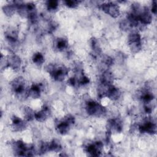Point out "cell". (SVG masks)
<instances>
[{"instance_id":"1","label":"cell","mask_w":157,"mask_h":157,"mask_svg":"<svg viewBox=\"0 0 157 157\" xmlns=\"http://www.w3.org/2000/svg\"><path fill=\"white\" fill-rule=\"evenodd\" d=\"M11 89L15 96L20 99H25L29 97L28 89L26 88L25 80L20 76L14 78L10 83Z\"/></svg>"},{"instance_id":"2","label":"cell","mask_w":157,"mask_h":157,"mask_svg":"<svg viewBox=\"0 0 157 157\" xmlns=\"http://www.w3.org/2000/svg\"><path fill=\"white\" fill-rule=\"evenodd\" d=\"M46 71L51 78L57 82H62L67 75L69 69L64 65L49 64L46 66Z\"/></svg>"},{"instance_id":"3","label":"cell","mask_w":157,"mask_h":157,"mask_svg":"<svg viewBox=\"0 0 157 157\" xmlns=\"http://www.w3.org/2000/svg\"><path fill=\"white\" fill-rule=\"evenodd\" d=\"M12 147L17 156H31L34 155L35 148L34 146L26 144L21 140L14 141L12 144Z\"/></svg>"},{"instance_id":"4","label":"cell","mask_w":157,"mask_h":157,"mask_svg":"<svg viewBox=\"0 0 157 157\" xmlns=\"http://www.w3.org/2000/svg\"><path fill=\"white\" fill-rule=\"evenodd\" d=\"M85 110L90 116L94 117H103L107 112L105 107L93 100H89L86 102Z\"/></svg>"},{"instance_id":"5","label":"cell","mask_w":157,"mask_h":157,"mask_svg":"<svg viewBox=\"0 0 157 157\" xmlns=\"http://www.w3.org/2000/svg\"><path fill=\"white\" fill-rule=\"evenodd\" d=\"M74 123V117L71 114H67L62 120L58 121L56 125V130L59 134L61 135H66L69 132L71 126Z\"/></svg>"},{"instance_id":"6","label":"cell","mask_w":157,"mask_h":157,"mask_svg":"<svg viewBox=\"0 0 157 157\" xmlns=\"http://www.w3.org/2000/svg\"><path fill=\"white\" fill-rule=\"evenodd\" d=\"M128 45L132 53H138L142 49V38L137 31H132L128 36Z\"/></svg>"},{"instance_id":"7","label":"cell","mask_w":157,"mask_h":157,"mask_svg":"<svg viewBox=\"0 0 157 157\" xmlns=\"http://www.w3.org/2000/svg\"><path fill=\"white\" fill-rule=\"evenodd\" d=\"M99 8L106 14L116 18L120 15L119 6L113 2H107L100 5Z\"/></svg>"},{"instance_id":"8","label":"cell","mask_w":157,"mask_h":157,"mask_svg":"<svg viewBox=\"0 0 157 157\" xmlns=\"http://www.w3.org/2000/svg\"><path fill=\"white\" fill-rule=\"evenodd\" d=\"M138 130L140 133L155 134L156 132V125L151 118L147 117L138 126Z\"/></svg>"},{"instance_id":"9","label":"cell","mask_w":157,"mask_h":157,"mask_svg":"<svg viewBox=\"0 0 157 157\" xmlns=\"http://www.w3.org/2000/svg\"><path fill=\"white\" fill-rule=\"evenodd\" d=\"M138 17L140 23V27L139 29H142V28L145 26L150 25L152 21V13L150 12V10L146 6L142 7Z\"/></svg>"},{"instance_id":"10","label":"cell","mask_w":157,"mask_h":157,"mask_svg":"<svg viewBox=\"0 0 157 157\" xmlns=\"http://www.w3.org/2000/svg\"><path fill=\"white\" fill-rule=\"evenodd\" d=\"M103 144L101 141H96L90 143L85 147V151L92 156H98L101 155L103 150Z\"/></svg>"},{"instance_id":"11","label":"cell","mask_w":157,"mask_h":157,"mask_svg":"<svg viewBox=\"0 0 157 157\" xmlns=\"http://www.w3.org/2000/svg\"><path fill=\"white\" fill-rule=\"evenodd\" d=\"M123 126L121 121L118 118L110 119L107 123V132L112 134V132L120 133L121 132Z\"/></svg>"},{"instance_id":"12","label":"cell","mask_w":157,"mask_h":157,"mask_svg":"<svg viewBox=\"0 0 157 157\" xmlns=\"http://www.w3.org/2000/svg\"><path fill=\"white\" fill-rule=\"evenodd\" d=\"M12 128L15 132H20L25 130L27 126V124L25 120L21 119V118L13 115L12 118Z\"/></svg>"},{"instance_id":"13","label":"cell","mask_w":157,"mask_h":157,"mask_svg":"<svg viewBox=\"0 0 157 157\" xmlns=\"http://www.w3.org/2000/svg\"><path fill=\"white\" fill-rule=\"evenodd\" d=\"M51 115V110L48 106H44L41 110L35 112L34 119L39 122H44L46 121Z\"/></svg>"},{"instance_id":"14","label":"cell","mask_w":157,"mask_h":157,"mask_svg":"<svg viewBox=\"0 0 157 157\" xmlns=\"http://www.w3.org/2000/svg\"><path fill=\"white\" fill-rule=\"evenodd\" d=\"M43 86L41 83H33L28 89L29 97L33 99H38L41 95Z\"/></svg>"},{"instance_id":"15","label":"cell","mask_w":157,"mask_h":157,"mask_svg":"<svg viewBox=\"0 0 157 157\" xmlns=\"http://www.w3.org/2000/svg\"><path fill=\"white\" fill-rule=\"evenodd\" d=\"M9 66L15 71H18L20 69L21 65V60L17 55H11L8 58Z\"/></svg>"},{"instance_id":"16","label":"cell","mask_w":157,"mask_h":157,"mask_svg":"<svg viewBox=\"0 0 157 157\" xmlns=\"http://www.w3.org/2000/svg\"><path fill=\"white\" fill-rule=\"evenodd\" d=\"M5 37L9 44H14L18 39V31L14 28H9L5 32Z\"/></svg>"},{"instance_id":"17","label":"cell","mask_w":157,"mask_h":157,"mask_svg":"<svg viewBox=\"0 0 157 157\" xmlns=\"http://www.w3.org/2000/svg\"><path fill=\"white\" fill-rule=\"evenodd\" d=\"M121 96V91L120 90L115 86L113 84L110 85L106 94V98L112 101L118 100Z\"/></svg>"},{"instance_id":"18","label":"cell","mask_w":157,"mask_h":157,"mask_svg":"<svg viewBox=\"0 0 157 157\" xmlns=\"http://www.w3.org/2000/svg\"><path fill=\"white\" fill-rule=\"evenodd\" d=\"M113 81V75L109 69H104L102 71L100 77V83L106 85H112Z\"/></svg>"},{"instance_id":"19","label":"cell","mask_w":157,"mask_h":157,"mask_svg":"<svg viewBox=\"0 0 157 157\" xmlns=\"http://www.w3.org/2000/svg\"><path fill=\"white\" fill-rule=\"evenodd\" d=\"M54 48L58 52H63L68 48L69 43L67 39L63 37L57 38L54 41Z\"/></svg>"},{"instance_id":"20","label":"cell","mask_w":157,"mask_h":157,"mask_svg":"<svg viewBox=\"0 0 157 157\" xmlns=\"http://www.w3.org/2000/svg\"><path fill=\"white\" fill-rule=\"evenodd\" d=\"M90 45H91V48L92 51H93V54L92 55H93L94 57H96L97 56L101 55V48L100 45L99 44V42L96 39L93 37L91 39Z\"/></svg>"},{"instance_id":"21","label":"cell","mask_w":157,"mask_h":157,"mask_svg":"<svg viewBox=\"0 0 157 157\" xmlns=\"http://www.w3.org/2000/svg\"><path fill=\"white\" fill-rule=\"evenodd\" d=\"M49 151H53L55 153L60 152L62 150V145L60 142L57 139H53L48 142Z\"/></svg>"},{"instance_id":"22","label":"cell","mask_w":157,"mask_h":157,"mask_svg":"<svg viewBox=\"0 0 157 157\" xmlns=\"http://www.w3.org/2000/svg\"><path fill=\"white\" fill-rule=\"evenodd\" d=\"M2 9L4 14L8 17L12 16L17 12V7L13 2L11 4L4 6Z\"/></svg>"},{"instance_id":"23","label":"cell","mask_w":157,"mask_h":157,"mask_svg":"<svg viewBox=\"0 0 157 157\" xmlns=\"http://www.w3.org/2000/svg\"><path fill=\"white\" fill-rule=\"evenodd\" d=\"M23 115L26 121H31L34 119L35 112L29 107H25L23 109Z\"/></svg>"},{"instance_id":"24","label":"cell","mask_w":157,"mask_h":157,"mask_svg":"<svg viewBox=\"0 0 157 157\" xmlns=\"http://www.w3.org/2000/svg\"><path fill=\"white\" fill-rule=\"evenodd\" d=\"M32 61L37 66H41L45 62V58L40 52H36L34 53L32 57Z\"/></svg>"},{"instance_id":"25","label":"cell","mask_w":157,"mask_h":157,"mask_svg":"<svg viewBox=\"0 0 157 157\" xmlns=\"http://www.w3.org/2000/svg\"><path fill=\"white\" fill-rule=\"evenodd\" d=\"M45 5L47 7V9L48 11L50 12H55L56 11L59 6V3L58 1L55 0H50V1H47L45 2Z\"/></svg>"},{"instance_id":"26","label":"cell","mask_w":157,"mask_h":157,"mask_svg":"<svg viewBox=\"0 0 157 157\" xmlns=\"http://www.w3.org/2000/svg\"><path fill=\"white\" fill-rule=\"evenodd\" d=\"M101 63L105 66H106L107 67H109L112 66L113 63H114V60L113 59L110 57L109 55H104L101 56Z\"/></svg>"},{"instance_id":"27","label":"cell","mask_w":157,"mask_h":157,"mask_svg":"<svg viewBox=\"0 0 157 157\" xmlns=\"http://www.w3.org/2000/svg\"><path fill=\"white\" fill-rule=\"evenodd\" d=\"M120 28L124 31H128L131 30L132 27L130 24V23L128 21V20L126 18L120 21Z\"/></svg>"},{"instance_id":"28","label":"cell","mask_w":157,"mask_h":157,"mask_svg":"<svg viewBox=\"0 0 157 157\" xmlns=\"http://www.w3.org/2000/svg\"><path fill=\"white\" fill-rule=\"evenodd\" d=\"M80 2L81 1H75V0H67L64 1L65 6H66L69 8H75L79 5Z\"/></svg>"},{"instance_id":"29","label":"cell","mask_w":157,"mask_h":157,"mask_svg":"<svg viewBox=\"0 0 157 157\" xmlns=\"http://www.w3.org/2000/svg\"><path fill=\"white\" fill-rule=\"evenodd\" d=\"M49 151V147H48V142H43L40 144L39 147V152L41 154L45 153Z\"/></svg>"},{"instance_id":"30","label":"cell","mask_w":157,"mask_h":157,"mask_svg":"<svg viewBox=\"0 0 157 157\" xmlns=\"http://www.w3.org/2000/svg\"><path fill=\"white\" fill-rule=\"evenodd\" d=\"M57 28V24L53 21H50L48 22V26H47V32L49 34H52L53 33V31H55V30Z\"/></svg>"},{"instance_id":"31","label":"cell","mask_w":157,"mask_h":157,"mask_svg":"<svg viewBox=\"0 0 157 157\" xmlns=\"http://www.w3.org/2000/svg\"><path fill=\"white\" fill-rule=\"evenodd\" d=\"M157 7H156V1H153L151 4V7L150 9V12H151V13H153L155 15L156 14V11H157Z\"/></svg>"}]
</instances>
